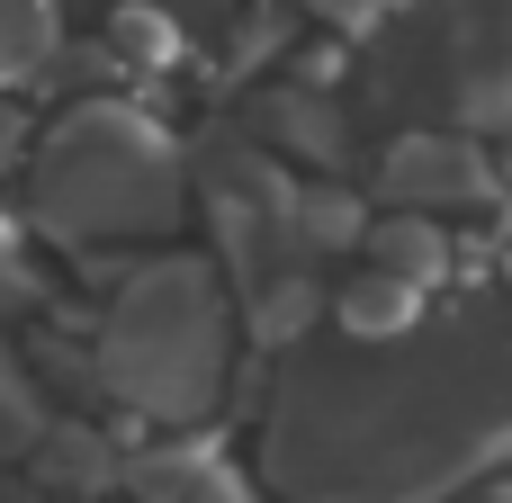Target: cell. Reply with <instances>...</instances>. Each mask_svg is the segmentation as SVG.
I'll list each match as a JSON object with an SVG mask.
<instances>
[{
    "label": "cell",
    "instance_id": "obj_6",
    "mask_svg": "<svg viewBox=\"0 0 512 503\" xmlns=\"http://www.w3.org/2000/svg\"><path fill=\"white\" fill-rule=\"evenodd\" d=\"M27 477H45L54 495H99V486L126 477V468H117V450H108L99 432H81V423H45V432L27 441Z\"/></svg>",
    "mask_w": 512,
    "mask_h": 503
},
{
    "label": "cell",
    "instance_id": "obj_12",
    "mask_svg": "<svg viewBox=\"0 0 512 503\" xmlns=\"http://www.w3.org/2000/svg\"><path fill=\"white\" fill-rule=\"evenodd\" d=\"M153 9H162V18H180V27H207L225 0H153Z\"/></svg>",
    "mask_w": 512,
    "mask_h": 503
},
{
    "label": "cell",
    "instance_id": "obj_3",
    "mask_svg": "<svg viewBox=\"0 0 512 503\" xmlns=\"http://www.w3.org/2000/svg\"><path fill=\"white\" fill-rule=\"evenodd\" d=\"M225 360H234V315H225V288L207 261L171 252V261H144L108 315H99V351H90V378L135 405L144 423H207L216 396H225Z\"/></svg>",
    "mask_w": 512,
    "mask_h": 503
},
{
    "label": "cell",
    "instance_id": "obj_13",
    "mask_svg": "<svg viewBox=\"0 0 512 503\" xmlns=\"http://www.w3.org/2000/svg\"><path fill=\"white\" fill-rule=\"evenodd\" d=\"M459 503H512V477H477V486H468Z\"/></svg>",
    "mask_w": 512,
    "mask_h": 503
},
{
    "label": "cell",
    "instance_id": "obj_10",
    "mask_svg": "<svg viewBox=\"0 0 512 503\" xmlns=\"http://www.w3.org/2000/svg\"><path fill=\"white\" fill-rule=\"evenodd\" d=\"M54 0H0V90L9 81H36L54 63Z\"/></svg>",
    "mask_w": 512,
    "mask_h": 503
},
{
    "label": "cell",
    "instance_id": "obj_14",
    "mask_svg": "<svg viewBox=\"0 0 512 503\" xmlns=\"http://www.w3.org/2000/svg\"><path fill=\"white\" fill-rule=\"evenodd\" d=\"M315 9H324V18H342V27H360V18H369L378 0H315Z\"/></svg>",
    "mask_w": 512,
    "mask_h": 503
},
{
    "label": "cell",
    "instance_id": "obj_8",
    "mask_svg": "<svg viewBox=\"0 0 512 503\" xmlns=\"http://www.w3.org/2000/svg\"><path fill=\"white\" fill-rule=\"evenodd\" d=\"M369 270H387V279H414V288H432L441 270H450V243H441V216H387V225H369Z\"/></svg>",
    "mask_w": 512,
    "mask_h": 503
},
{
    "label": "cell",
    "instance_id": "obj_4",
    "mask_svg": "<svg viewBox=\"0 0 512 503\" xmlns=\"http://www.w3.org/2000/svg\"><path fill=\"white\" fill-rule=\"evenodd\" d=\"M432 45H441V90L450 117L512 126V0H432Z\"/></svg>",
    "mask_w": 512,
    "mask_h": 503
},
{
    "label": "cell",
    "instance_id": "obj_9",
    "mask_svg": "<svg viewBox=\"0 0 512 503\" xmlns=\"http://www.w3.org/2000/svg\"><path fill=\"white\" fill-rule=\"evenodd\" d=\"M261 117H270V135H279V144H306L315 162H342V144H351L342 108H333V99H315V90H270V99H261Z\"/></svg>",
    "mask_w": 512,
    "mask_h": 503
},
{
    "label": "cell",
    "instance_id": "obj_11",
    "mask_svg": "<svg viewBox=\"0 0 512 503\" xmlns=\"http://www.w3.org/2000/svg\"><path fill=\"white\" fill-rule=\"evenodd\" d=\"M45 432V414H36V387H27V369L9 360V342H0V459H27V441Z\"/></svg>",
    "mask_w": 512,
    "mask_h": 503
},
{
    "label": "cell",
    "instance_id": "obj_5",
    "mask_svg": "<svg viewBox=\"0 0 512 503\" xmlns=\"http://www.w3.org/2000/svg\"><path fill=\"white\" fill-rule=\"evenodd\" d=\"M378 198L405 207V216H468V207H495V162L477 135L459 126H405L387 153H378Z\"/></svg>",
    "mask_w": 512,
    "mask_h": 503
},
{
    "label": "cell",
    "instance_id": "obj_15",
    "mask_svg": "<svg viewBox=\"0 0 512 503\" xmlns=\"http://www.w3.org/2000/svg\"><path fill=\"white\" fill-rule=\"evenodd\" d=\"M18 153V117H9V90H0V162Z\"/></svg>",
    "mask_w": 512,
    "mask_h": 503
},
{
    "label": "cell",
    "instance_id": "obj_7",
    "mask_svg": "<svg viewBox=\"0 0 512 503\" xmlns=\"http://www.w3.org/2000/svg\"><path fill=\"white\" fill-rule=\"evenodd\" d=\"M333 324H342V342H387V333L423 324V288L414 279H387V270H360L333 297Z\"/></svg>",
    "mask_w": 512,
    "mask_h": 503
},
{
    "label": "cell",
    "instance_id": "obj_1",
    "mask_svg": "<svg viewBox=\"0 0 512 503\" xmlns=\"http://www.w3.org/2000/svg\"><path fill=\"white\" fill-rule=\"evenodd\" d=\"M512 459V306H450L387 342L297 351L261 477L297 503H441Z\"/></svg>",
    "mask_w": 512,
    "mask_h": 503
},
{
    "label": "cell",
    "instance_id": "obj_2",
    "mask_svg": "<svg viewBox=\"0 0 512 503\" xmlns=\"http://www.w3.org/2000/svg\"><path fill=\"white\" fill-rule=\"evenodd\" d=\"M189 207V171L180 144L126 108V99H81L45 126L36 162H27V216L54 243H126V234H162Z\"/></svg>",
    "mask_w": 512,
    "mask_h": 503
}]
</instances>
